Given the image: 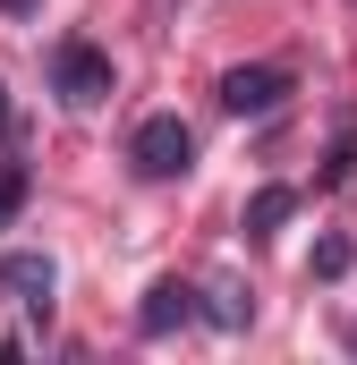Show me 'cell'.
Listing matches in <instances>:
<instances>
[{
    "instance_id": "cell-1",
    "label": "cell",
    "mask_w": 357,
    "mask_h": 365,
    "mask_svg": "<svg viewBox=\"0 0 357 365\" xmlns=\"http://www.w3.org/2000/svg\"><path fill=\"white\" fill-rule=\"evenodd\" d=\"M128 162H136L145 179H187V170H196V128H187L178 110H154V119L128 136Z\"/></svg>"
},
{
    "instance_id": "cell-5",
    "label": "cell",
    "mask_w": 357,
    "mask_h": 365,
    "mask_svg": "<svg viewBox=\"0 0 357 365\" xmlns=\"http://www.w3.org/2000/svg\"><path fill=\"white\" fill-rule=\"evenodd\" d=\"M0 289H9L17 306L51 314V289H60V264H51V255H9V264H0Z\"/></svg>"
},
{
    "instance_id": "cell-11",
    "label": "cell",
    "mask_w": 357,
    "mask_h": 365,
    "mask_svg": "<svg viewBox=\"0 0 357 365\" xmlns=\"http://www.w3.org/2000/svg\"><path fill=\"white\" fill-rule=\"evenodd\" d=\"M0 128H9V93H0Z\"/></svg>"
},
{
    "instance_id": "cell-9",
    "label": "cell",
    "mask_w": 357,
    "mask_h": 365,
    "mask_svg": "<svg viewBox=\"0 0 357 365\" xmlns=\"http://www.w3.org/2000/svg\"><path fill=\"white\" fill-rule=\"evenodd\" d=\"M349 162H357V136L341 128V136H332V162H323V187H341V179H349Z\"/></svg>"
},
{
    "instance_id": "cell-6",
    "label": "cell",
    "mask_w": 357,
    "mask_h": 365,
    "mask_svg": "<svg viewBox=\"0 0 357 365\" xmlns=\"http://www.w3.org/2000/svg\"><path fill=\"white\" fill-rule=\"evenodd\" d=\"M289 212H298V195H289V187H256V195H247V230H256V238L281 230Z\"/></svg>"
},
{
    "instance_id": "cell-10",
    "label": "cell",
    "mask_w": 357,
    "mask_h": 365,
    "mask_svg": "<svg viewBox=\"0 0 357 365\" xmlns=\"http://www.w3.org/2000/svg\"><path fill=\"white\" fill-rule=\"evenodd\" d=\"M315 272H323V280L349 272V238H323V247H315Z\"/></svg>"
},
{
    "instance_id": "cell-4",
    "label": "cell",
    "mask_w": 357,
    "mask_h": 365,
    "mask_svg": "<svg viewBox=\"0 0 357 365\" xmlns=\"http://www.w3.org/2000/svg\"><path fill=\"white\" fill-rule=\"evenodd\" d=\"M187 323H196V289H187V280H154L145 306H136V331L162 340V331H187Z\"/></svg>"
},
{
    "instance_id": "cell-3",
    "label": "cell",
    "mask_w": 357,
    "mask_h": 365,
    "mask_svg": "<svg viewBox=\"0 0 357 365\" xmlns=\"http://www.w3.org/2000/svg\"><path fill=\"white\" fill-rule=\"evenodd\" d=\"M281 93H289V68H264V60H256V68H230V77H221V110H230V119H272Z\"/></svg>"
},
{
    "instance_id": "cell-7",
    "label": "cell",
    "mask_w": 357,
    "mask_h": 365,
    "mask_svg": "<svg viewBox=\"0 0 357 365\" xmlns=\"http://www.w3.org/2000/svg\"><path fill=\"white\" fill-rule=\"evenodd\" d=\"M204 314H213V323H221V331H247V314H256V297H247V289H230V280H221V289H213V306H204Z\"/></svg>"
},
{
    "instance_id": "cell-2",
    "label": "cell",
    "mask_w": 357,
    "mask_h": 365,
    "mask_svg": "<svg viewBox=\"0 0 357 365\" xmlns=\"http://www.w3.org/2000/svg\"><path fill=\"white\" fill-rule=\"evenodd\" d=\"M51 86H60L69 110H94V102H111V60L94 43H60L51 51Z\"/></svg>"
},
{
    "instance_id": "cell-12",
    "label": "cell",
    "mask_w": 357,
    "mask_h": 365,
    "mask_svg": "<svg viewBox=\"0 0 357 365\" xmlns=\"http://www.w3.org/2000/svg\"><path fill=\"white\" fill-rule=\"evenodd\" d=\"M9 9H34V0H9Z\"/></svg>"
},
{
    "instance_id": "cell-8",
    "label": "cell",
    "mask_w": 357,
    "mask_h": 365,
    "mask_svg": "<svg viewBox=\"0 0 357 365\" xmlns=\"http://www.w3.org/2000/svg\"><path fill=\"white\" fill-rule=\"evenodd\" d=\"M17 212H26V170H17V162H0V230H9Z\"/></svg>"
}]
</instances>
